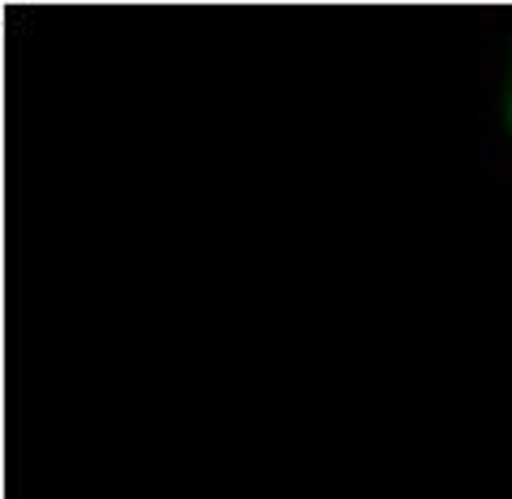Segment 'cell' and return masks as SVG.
Wrapping results in <instances>:
<instances>
[{"label": "cell", "instance_id": "cell-1", "mask_svg": "<svg viewBox=\"0 0 512 499\" xmlns=\"http://www.w3.org/2000/svg\"><path fill=\"white\" fill-rule=\"evenodd\" d=\"M508 124H512V94H508Z\"/></svg>", "mask_w": 512, "mask_h": 499}]
</instances>
